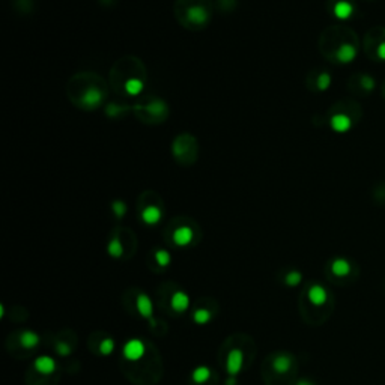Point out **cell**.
<instances>
[{
  "mask_svg": "<svg viewBox=\"0 0 385 385\" xmlns=\"http://www.w3.org/2000/svg\"><path fill=\"white\" fill-rule=\"evenodd\" d=\"M320 51L334 65H348L358 56L360 41L357 33L345 26H331L320 36Z\"/></svg>",
  "mask_w": 385,
  "mask_h": 385,
  "instance_id": "cell-1",
  "label": "cell"
},
{
  "mask_svg": "<svg viewBox=\"0 0 385 385\" xmlns=\"http://www.w3.org/2000/svg\"><path fill=\"white\" fill-rule=\"evenodd\" d=\"M68 93L75 106L85 110H93L104 103L107 96V86L99 75L80 74L71 80Z\"/></svg>",
  "mask_w": 385,
  "mask_h": 385,
  "instance_id": "cell-2",
  "label": "cell"
},
{
  "mask_svg": "<svg viewBox=\"0 0 385 385\" xmlns=\"http://www.w3.org/2000/svg\"><path fill=\"white\" fill-rule=\"evenodd\" d=\"M212 5L209 0H178L176 15L184 27L199 30L211 20Z\"/></svg>",
  "mask_w": 385,
  "mask_h": 385,
  "instance_id": "cell-3",
  "label": "cell"
},
{
  "mask_svg": "<svg viewBox=\"0 0 385 385\" xmlns=\"http://www.w3.org/2000/svg\"><path fill=\"white\" fill-rule=\"evenodd\" d=\"M361 106L355 101H339L328 112V124L336 133L351 131L361 119Z\"/></svg>",
  "mask_w": 385,
  "mask_h": 385,
  "instance_id": "cell-4",
  "label": "cell"
},
{
  "mask_svg": "<svg viewBox=\"0 0 385 385\" xmlns=\"http://www.w3.org/2000/svg\"><path fill=\"white\" fill-rule=\"evenodd\" d=\"M112 85L114 89H119L130 96L140 95L145 85H146V72L140 64L137 65H128V72H125L124 67L116 65L112 71Z\"/></svg>",
  "mask_w": 385,
  "mask_h": 385,
  "instance_id": "cell-5",
  "label": "cell"
},
{
  "mask_svg": "<svg viewBox=\"0 0 385 385\" xmlns=\"http://www.w3.org/2000/svg\"><path fill=\"white\" fill-rule=\"evenodd\" d=\"M136 116L145 124H159L169 116L167 104L157 96H149L133 107Z\"/></svg>",
  "mask_w": 385,
  "mask_h": 385,
  "instance_id": "cell-6",
  "label": "cell"
},
{
  "mask_svg": "<svg viewBox=\"0 0 385 385\" xmlns=\"http://www.w3.org/2000/svg\"><path fill=\"white\" fill-rule=\"evenodd\" d=\"M362 50L366 56L373 62H385V27H372L362 41Z\"/></svg>",
  "mask_w": 385,
  "mask_h": 385,
  "instance_id": "cell-7",
  "label": "cell"
},
{
  "mask_svg": "<svg viewBox=\"0 0 385 385\" xmlns=\"http://www.w3.org/2000/svg\"><path fill=\"white\" fill-rule=\"evenodd\" d=\"M197 141L190 134H181L173 140L172 152L179 164H194L197 159Z\"/></svg>",
  "mask_w": 385,
  "mask_h": 385,
  "instance_id": "cell-8",
  "label": "cell"
},
{
  "mask_svg": "<svg viewBox=\"0 0 385 385\" xmlns=\"http://www.w3.org/2000/svg\"><path fill=\"white\" fill-rule=\"evenodd\" d=\"M348 88H349V91L352 92V93H355V95L367 96V95L373 93L375 89H376V80L370 74L358 72V74H354L349 78Z\"/></svg>",
  "mask_w": 385,
  "mask_h": 385,
  "instance_id": "cell-9",
  "label": "cell"
},
{
  "mask_svg": "<svg viewBox=\"0 0 385 385\" xmlns=\"http://www.w3.org/2000/svg\"><path fill=\"white\" fill-rule=\"evenodd\" d=\"M140 218L148 226L158 225L163 218V206L158 197H155L154 202H148V199H140Z\"/></svg>",
  "mask_w": 385,
  "mask_h": 385,
  "instance_id": "cell-10",
  "label": "cell"
},
{
  "mask_svg": "<svg viewBox=\"0 0 385 385\" xmlns=\"http://www.w3.org/2000/svg\"><path fill=\"white\" fill-rule=\"evenodd\" d=\"M328 11L337 20L346 22L357 14V5L354 0H328Z\"/></svg>",
  "mask_w": 385,
  "mask_h": 385,
  "instance_id": "cell-11",
  "label": "cell"
},
{
  "mask_svg": "<svg viewBox=\"0 0 385 385\" xmlns=\"http://www.w3.org/2000/svg\"><path fill=\"white\" fill-rule=\"evenodd\" d=\"M333 83V77L325 69H315L310 72L307 78L309 89L313 92H327Z\"/></svg>",
  "mask_w": 385,
  "mask_h": 385,
  "instance_id": "cell-12",
  "label": "cell"
},
{
  "mask_svg": "<svg viewBox=\"0 0 385 385\" xmlns=\"http://www.w3.org/2000/svg\"><path fill=\"white\" fill-rule=\"evenodd\" d=\"M194 238V230L188 225H181L172 232V241L178 247H187L193 242Z\"/></svg>",
  "mask_w": 385,
  "mask_h": 385,
  "instance_id": "cell-13",
  "label": "cell"
},
{
  "mask_svg": "<svg viewBox=\"0 0 385 385\" xmlns=\"http://www.w3.org/2000/svg\"><path fill=\"white\" fill-rule=\"evenodd\" d=\"M244 364V354L239 349H233L230 351V354L227 355V362H226V370L229 376H236Z\"/></svg>",
  "mask_w": 385,
  "mask_h": 385,
  "instance_id": "cell-14",
  "label": "cell"
},
{
  "mask_svg": "<svg viewBox=\"0 0 385 385\" xmlns=\"http://www.w3.org/2000/svg\"><path fill=\"white\" fill-rule=\"evenodd\" d=\"M145 354V345L138 339L128 340L124 346V357L130 361H137Z\"/></svg>",
  "mask_w": 385,
  "mask_h": 385,
  "instance_id": "cell-15",
  "label": "cell"
},
{
  "mask_svg": "<svg viewBox=\"0 0 385 385\" xmlns=\"http://www.w3.org/2000/svg\"><path fill=\"white\" fill-rule=\"evenodd\" d=\"M137 310L138 313L146 319H151L152 317V313H154V306H152V301L149 299V296L145 294L138 295L137 298Z\"/></svg>",
  "mask_w": 385,
  "mask_h": 385,
  "instance_id": "cell-16",
  "label": "cell"
},
{
  "mask_svg": "<svg viewBox=\"0 0 385 385\" xmlns=\"http://www.w3.org/2000/svg\"><path fill=\"white\" fill-rule=\"evenodd\" d=\"M35 369L43 375H51L56 370V362L48 355H41L35 361Z\"/></svg>",
  "mask_w": 385,
  "mask_h": 385,
  "instance_id": "cell-17",
  "label": "cell"
},
{
  "mask_svg": "<svg viewBox=\"0 0 385 385\" xmlns=\"http://www.w3.org/2000/svg\"><path fill=\"white\" fill-rule=\"evenodd\" d=\"M170 304H172V309H173L175 312L184 313V312L190 307V298H188V295L185 294V292L179 291V292H176V294L172 296Z\"/></svg>",
  "mask_w": 385,
  "mask_h": 385,
  "instance_id": "cell-18",
  "label": "cell"
},
{
  "mask_svg": "<svg viewBox=\"0 0 385 385\" xmlns=\"http://www.w3.org/2000/svg\"><path fill=\"white\" fill-rule=\"evenodd\" d=\"M309 299H310V302L315 304V306H322V304H325V301H327V291H325L322 286L315 285V286H312V288L309 289Z\"/></svg>",
  "mask_w": 385,
  "mask_h": 385,
  "instance_id": "cell-19",
  "label": "cell"
},
{
  "mask_svg": "<svg viewBox=\"0 0 385 385\" xmlns=\"http://www.w3.org/2000/svg\"><path fill=\"white\" fill-rule=\"evenodd\" d=\"M272 366H274V369H275V372H278V373H286L288 370H289V367H291V358L286 355V354H278L277 357H275V360L272 361Z\"/></svg>",
  "mask_w": 385,
  "mask_h": 385,
  "instance_id": "cell-20",
  "label": "cell"
},
{
  "mask_svg": "<svg viewBox=\"0 0 385 385\" xmlns=\"http://www.w3.org/2000/svg\"><path fill=\"white\" fill-rule=\"evenodd\" d=\"M191 378H193V381H194L196 384H204V382H206V381L211 378V370H209V367H206V366H199V367H196V369L193 370Z\"/></svg>",
  "mask_w": 385,
  "mask_h": 385,
  "instance_id": "cell-21",
  "label": "cell"
},
{
  "mask_svg": "<svg viewBox=\"0 0 385 385\" xmlns=\"http://www.w3.org/2000/svg\"><path fill=\"white\" fill-rule=\"evenodd\" d=\"M331 270L333 272L336 274V275H339V277H343V275H348L349 271H351V264L346 260V259H336L333 264H331Z\"/></svg>",
  "mask_w": 385,
  "mask_h": 385,
  "instance_id": "cell-22",
  "label": "cell"
},
{
  "mask_svg": "<svg viewBox=\"0 0 385 385\" xmlns=\"http://www.w3.org/2000/svg\"><path fill=\"white\" fill-rule=\"evenodd\" d=\"M38 343H39V336H38V334H35V333H32V331H24L23 334H22V345H23L24 348L32 349V348H35Z\"/></svg>",
  "mask_w": 385,
  "mask_h": 385,
  "instance_id": "cell-23",
  "label": "cell"
},
{
  "mask_svg": "<svg viewBox=\"0 0 385 385\" xmlns=\"http://www.w3.org/2000/svg\"><path fill=\"white\" fill-rule=\"evenodd\" d=\"M130 109H133V107L120 106V104H117V103H110V104L107 106V109H106V113H107V116H110V117H116V116H119V114H124L125 112H128Z\"/></svg>",
  "mask_w": 385,
  "mask_h": 385,
  "instance_id": "cell-24",
  "label": "cell"
},
{
  "mask_svg": "<svg viewBox=\"0 0 385 385\" xmlns=\"http://www.w3.org/2000/svg\"><path fill=\"white\" fill-rule=\"evenodd\" d=\"M193 319H194V322H196V323H199V325H205V323H208V322L211 320V312H209V310H206V309H199V310H196V312H194Z\"/></svg>",
  "mask_w": 385,
  "mask_h": 385,
  "instance_id": "cell-25",
  "label": "cell"
},
{
  "mask_svg": "<svg viewBox=\"0 0 385 385\" xmlns=\"http://www.w3.org/2000/svg\"><path fill=\"white\" fill-rule=\"evenodd\" d=\"M109 254L110 256H113V257H120L122 256V251H124V247H122V242L117 239V238H114L110 241V244H109Z\"/></svg>",
  "mask_w": 385,
  "mask_h": 385,
  "instance_id": "cell-26",
  "label": "cell"
},
{
  "mask_svg": "<svg viewBox=\"0 0 385 385\" xmlns=\"http://www.w3.org/2000/svg\"><path fill=\"white\" fill-rule=\"evenodd\" d=\"M155 259H157L158 265H161V267H167L170 264V260H172L170 253L166 251V250H157L155 251Z\"/></svg>",
  "mask_w": 385,
  "mask_h": 385,
  "instance_id": "cell-27",
  "label": "cell"
},
{
  "mask_svg": "<svg viewBox=\"0 0 385 385\" xmlns=\"http://www.w3.org/2000/svg\"><path fill=\"white\" fill-rule=\"evenodd\" d=\"M112 209H113L114 215L117 218H122L127 214V205H125L124 200H114L113 204H112Z\"/></svg>",
  "mask_w": 385,
  "mask_h": 385,
  "instance_id": "cell-28",
  "label": "cell"
},
{
  "mask_svg": "<svg viewBox=\"0 0 385 385\" xmlns=\"http://www.w3.org/2000/svg\"><path fill=\"white\" fill-rule=\"evenodd\" d=\"M99 349H101V354H104V355L112 354L114 349V341L112 339H106L103 343H101Z\"/></svg>",
  "mask_w": 385,
  "mask_h": 385,
  "instance_id": "cell-29",
  "label": "cell"
},
{
  "mask_svg": "<svg viewBox=\"0 0 385 385\" xmlns=\"http://www.w3.org/2000/svg\"><path fill=\"white\" fill-rule=\"evenodd\" d=\"M301 274L298 271H292L288 274V277H286V283L289 285V286H296L299 281H301Z\"/></svg>",
  "mask_w": 385,
  "mask_h": 385,
  "instance_id": "cell-30",
  "label": "cell"
},
{
  "mask_svg": "<svg viewBox=\"0 0 385 385\" xmlns=\"http://www.w3.org/2000/svg\"><path fill=\"white\" fill-rule=\"evenodd\" d=\"M236 384V379H235V376H230L229 379L226 381V385H235Z\"/></svg>",
  "mask_w": 385,
  "mask_h": 385,
  "instance_id": "cell-31",
  "label": "cell"
},
{
  "mask_svg": "<svg viewBox=\"0 0 385 385\" xmlns=\"http://www.w3.org/2000/svg\"><path fill=\"white\" fill-rule=\"evenodd\" d=\"M381 93H382V96H384V99H385V80H384V83H382V88H381Z\"/></svg>",
  "mask_w": 385,
  "mask_h": 385,
  "instance_id": "cell-32",
  "label": "cell"
},
{
  "mask_svg": "<svg viewBox=\"0 0 385 385\" xmlns=\"http://www.w3.org/2000/svg\"><path fill=\"white\" fill-rule=\"evenodd\" d=\"M298 385H312V384H309V382H306V381H302V382H299Z\"/></svg>",
  "mask_w": 385,
  "mask_h": 385,
  "instance_id": "cell-33",
  "label": "cell"
}]
</instances>
